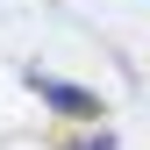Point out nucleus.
I'll return each instance as SVG.
<instances>
[{
    "mask_svg": "<svg viewBox=\"0 0 150 150\" xmlns=\"http://www.w3.org/2000/svg\"><path fill=\"white\" fill-rule=\"evenodd\" d=\"M57 150H115V136H107V129H93V136H64Z\"/></svg>",
    "mask_w": 150,
    "mask_h": 150,
    "instance_id": "obj_2",
    "label": "nucleus"
},
{
    "mask_svg": "<svg viewBox=\"0 0 150 150\" xmlns=\"http://www.w3.org/2000/svg\"><path fill=\"white\" fill-rule=\"evenodd\" d=\"M22 79H29V93H43V107H57L64 122H86V129H100V115H107V107H100V93H86V86H71V79H50L43 64H29Z\"/></svg>",
    "mask_w": 150,
    "mask_h": 150,
    "instance_id": "obj_1",
    "label": "nucleus"
}]
</instances>
